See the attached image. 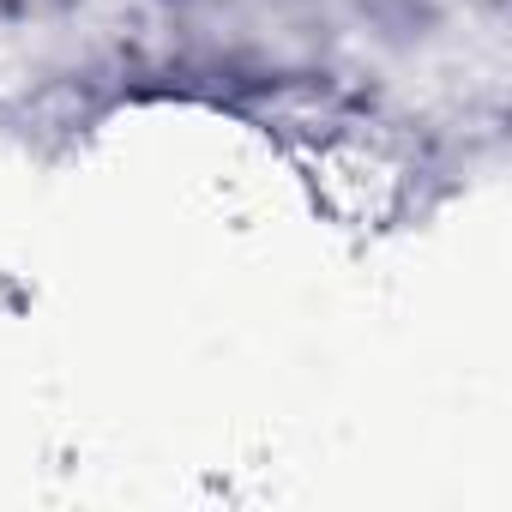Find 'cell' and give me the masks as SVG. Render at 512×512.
Masks as SVG:
<instances>
[]
</instances>
